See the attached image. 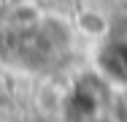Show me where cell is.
I'll list each match as a JSON object with an SVG mask.
<instances>
[{
    "label": "cell",
    "mask_w": 127,
    "mask_h": 122,
    "mask_svg": "<svg viewBox=\"0 0 127 122\" xmlns=\"http://www.w3.org/2000/svg\"><path fill=\"white\" fill-rule=\"evenodd\" d=\"M46 19V11L35 3V0H16L5 8V22L14 30H41V24Z\"/></svg>",
    "instance_id": "obj_1"
},
{
    "label": "cell",
    "mask_w": 127,
    "mask_h": 122,
    "mask_svg": "<svg viewBox=\"0 0 127 122\" xmlns=\"http://www.w3.org/2000/svg\"><path fill=\"white\" fill-rule=\"evenodd\" d=\"M73 27L78 35H84L89 41H105L111 33V19L97 8H81L73 16Z\"/></svg>",
    "instance_id": "obj_2"
}]
</instances>
